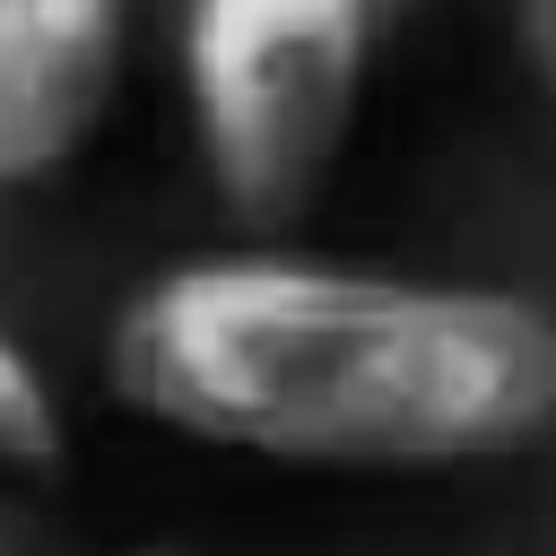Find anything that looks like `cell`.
<instances>
[{
	"instance_id": "obj_1",
	"label": "cell",
	"mask_w": 556,
	"mask_h": 556,
	"mask_svg": "<svg viewBox=\"0 0 556 556\" xmlns=\"http://www.w3.org/2000/svg\"><path fill=\"white\" fill-rule=\"evenodd\" d=\"M104 382L156 434L278 469H469L556 434V313L287 243L148 269Z\"/></svg>"
},
{
	"instance_id": "obj_3",
	"label": "cell",
	"mask_w": 556,
	"mask_h": 556,
	"mask_svg": "<svg viewBox=\"0 0 556 556\" xmlns=\"http://www.w3.org/2000/svg\"><path fill=\"white\" fill-rule=\"evenodd\" d=\"M130 78V0H0V200L61 182Z\"/></svg>"
},
{
	"instance_id": "obj_6",
	"label": "cell",
	"mask_w": 556,
	"mask_h": 556,
	"mask_svg": "<svg viewBox=\"0 0 556 556\" xmlns=\"http://www.w3.org/2000/svg\"><path fill=\"white\" fill-rule=\"evenodd\" d=\"M0 556H17V530H9V521H0Z\"/></svg>"
},
{
	"instance_id": "obj_7",
	"label": "cell",
	"mask_w": 556,
	"mask_h": 556,
	"mask_svg": "<svg viewBox=\"0 0 556 556\" xmlns=\"http://www.w3.org/2000/svg\"><path fill=\"white\" fill-rule=\"evenodd\" d=\"M122 556H174V547H122Z\"/></svg>"
},
{
	"instance_id": "obj_2",
	"label": "cell",
	"mask_w": 556,
	"mask_h": 556,
	"mask_svg": "<svg viewBox=\"0 0 556 556\" xmlns=\"http://www.w3.org/2000/svg\"><path fill=\"white\" fill-rule=\"evenodd\" d=\"M382 0H182V113L243 226H295L374 87Z\"/></svg>"
},
{
	"instance_id": "obj_4",
	"label": "cell",
	"mask_w": 556,
	"mask_h": 556,
	"mask_svg": "<svg viewBox=\"0 0 556 556\" xmlns=\"http://www.w3.org/2000/svg\"><path fill=\"white\" fill-rule=\"evenodd\" d=\"M70 469V417H61V391L52 374L0 330V521L17 530V504L52 495Z\"/></svg>"
},
{
	"instance_id": "obj_5",
	"label": "cell",
	"mask_w": 556,
	"mask_h": 556,
	"mask_svg": "<svg viewBox=\"0 0 556 556\" xmlns=\"http://www.w3.org/2000/svg\"><path fill=\"white\" fill-rule=\"evenodd\" d=\"M513 43H521L530 78L556 96V0H513Z\"/></svg>"
}]
</instances>
